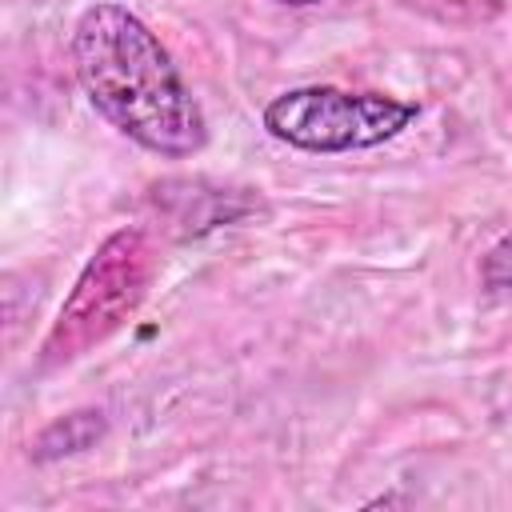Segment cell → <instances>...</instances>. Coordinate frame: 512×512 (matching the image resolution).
<instances>
[{"instance_id": "cell-3", "label": "cell", "mask_w": 512, "mask_h": 512, "mask_svg": "<svg viewBox=\"0 0 512 512\" xmlns=\"http://www.w3.org/2000/svg\"><path fill=\"white\" fill-rule=\"evenodd\" d=\"M152 272H156V256L148 248V236L140 228L112 232L96 248V256L84 264V272L76 276V284L40 348V360L48 368L68 364L80 352H88L92 344H100L108 332H116L144 300Z\"/></svg>"}, {"instance_id": "cell-5", "label": "cell", "mask_w": 512, "mask_h": 512, "mask_svg": "<svg viewBox=\"0 0 512 512\" xmlns=\"http://www.w3.org/2000/svg\"><path fill=\"white\" fill-rule=\"evenodd\" d=\"M480 284L488 292H504L512 288V232H504L480 260Z\"/></svg>"}, {"instance_id": "cell-2", "label": "cell", "mask_w": 512, "mask_h": 512, "mask_svg": "<svg viewBox=\"0 0 512 512\" xmlns=\"http://www.w3.org/2000/svg\"><path fill=\"white\" fill-rule=\"evenodd\" d=\"M420 108L384 92H348L332 84L288 88L272 96L260 112V124L272 140L300 152H364L396 140Z\"/></svg>"}, {"instance_id": "cell-4", "label": "cell", "mask_w": 512, "mask_h": 512, "mask_svg": "<svg viewBox=\"0 0 512 512\" xmlns=\"http://www.w3.org/2000/svg\"><path fill=\"white\" fill-rule=\"evenodd\" d=\"M104 412L100 408H84V412H68L60 420H52L36 444H32V460L36 464H48V460H60V456H72V452H84L92 448L100 436H104Z\"/></svg>"}, {"instance_id": "cell-6", "label": "cell", "mask_w": 512, "mask_h": 512, "mask_svg": "<svg viewBox=\"0 0 512 512\" xmlns=\"http://www.w3.org/2000/svg\"><path fill=\"white\" fill-rule=\"evenodd\" d=\"M280 4H292V8H304V4H320V0H280Z\"/></svg>"}, {"instance_id": "cell-1", "label": "cell", "mask_w": 512, "mask_h": 512, "mask_svg": "<svg viewBox=\"0 0 512 512\" xmlns=\"http://www.w3.org/2000/svg\"><path fill=\"white\" fill-rule=\"evenodd\" d=\"M68 52L88 104L132 144L168 160L208 144V120L176 60L124 4H92L76 20Z\"/></svg>"}]
</instances>
